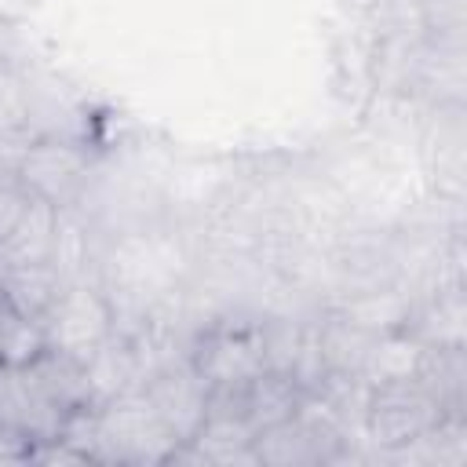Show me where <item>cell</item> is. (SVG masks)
I'll return each instance as SVG.
<instances>
[{
	"label": "cell",
	"mask_w": 467,
	"mask_h": 467,
	"mask_svg": "<svg viewBox=\"0 0 467 467\" xmlns=\"http://www.w3.org/2000/svg\"><path fill=\"white\" fill-rule=\"evenodd\" d=\"M40 328L47 350L66 354L73 361H88L99 347L117 336V310L95 281H88L84 274H66L62 288L40 314Z\"/></svg>",
	"instance_id": "6da1fadb"
},
{
	"label": "cell",
	"mask_w": 467,
	"mask_h": 467,
	"mask_svg": "<svg viewBox=\"0 0 467 467\" xmlns=\"http://www.w3.org/2000/svg\"><path fill=\"white\" fill-rule=\"evenodd\" d=\"M449 412L441 409V401L416 376L383 379V383H368L365 409H361V431L376 445V460H383L387 452H398L420 441Z\"/></svg>",
	"instance_id": "7a4b0ae2"
},
{
	"label": "cell",
	"mask_w": 467,
	"mask_h": 467,
	"mask_svg": "<svg viewBox=\"0 0 467 467\" xmlns=\"http://www.w3.org/2000/svg\"><path fill=\"white\" fill-rule=\"evenodd\" d=\"M11 168L18 171V179L26 182V190L36 201L66 212L88 182L91 150H88V139L36 135V139L22 142V150L11 157Z\"/></svg>",
	"instance_id": "3957f363"
},
{
	"label": "cell",
	"mask_w": 467,
	"mask_h": 467,
	"mask_svg": "<svg viewBox=\"0 0 467 467\" xmlns=\"http://www.w3.org/2000/svg\"><path fill=\"white\" fill-rule=\"evenodd\" d=\"M186 361L208 383V390L244 387L270 368L263 321H215L201 328L193 347L186 350Z\"/></svg>",
	"instance_id": "277c9868"
},
{
	"label": "cell",
	"mask_w": 467,
	"mask_h": 467,
	"mask_svg": "<svg viewBox=\"0 0 467 467\" xmlns=\"http://www.w3.org/2000/svg\"><path fill=\"white\" fill-rule=\"evenodd\" d=\"M69 416L47 398V390L36 383L29 365L22 368H0V431L33 445L62 438Z\"/></svg>",
	"instance_id": "5b68a950"
},
{
	"label": "cell",
	"mask_w": 467,
	"mask_h": 467,
	"mask_svg": "<svg viewBox=\"0 0 467 467\" xmlns=\"http://www.w3.org/2000/svg\"><path fill=\"white\" fill-rule=\"evenodd\" d=\"M230 401L237 405V412L252 423V431H266L288 416H296L306 401V387L288 376V372H277V368H266L259 372L255 379H248L244 387H226Z\"/></svg>",
	"instance_id": "8992f818"
},
{
	"label": "cell",
	"mask_w": 467,
	"mask_h": 467,
	"mask_svg": "<svg viewBox=\"0 0 467 467\" xmlns=\"http://www.w3.org/2000/svg\"><path fill=\"white\" fill-rule=\"evenodd\" d=\"M463 321H467L463 288L460 281H452L438 288L431 299H423L420 306H409V317L401 328L423 347H463Z\"/></svg>",
	"instance_id": "52a82bcc"
},
{
	"label": "cell",
	"mask_w": 467,
	"mask_h": 467,
	"mask_svg": "<svg viewBox=\"0 0 467 467\" xmlns=\"http://www.w3.org/2000/svg\"><path fill=\"white\" fill-rule=\"evenodd\" d=\"M47 350L40 317H29L15 303H0V368H22Z\"/></svg>",
	"instance_id": "ba28073f"
},
{
	"label": "cell",
	"mask_w": 467,
	"mask_h": 467,
	"mask_svg": "<svg viewBox=\"0 0 467 467\" xmlns=\"http://www.w3.org/2000/svg\"><path fill=\"white\" fill-rule=\"evenodd\" d=\"M29 204H33V193L26 190V182L18 179V171L11 164H0V244L22 223V215L29 212Z\"/></svg>",
	"instance_id": "9c48e42d"
},
{
	"label": "cell",
	"mask_w": 467,
	"mask_h": 467,
	"mask_svg": "<svg viewBox=\"0 0 467 467\" xmlns=\"http://www.w3.org/2000/svg\"><path fill=\"white\" fill-rule=\"evenodd\" d=\"M0 303H4V285H0Z\"/></svg>",
	"instance_id": "30bf717a"
}]
</instances>
